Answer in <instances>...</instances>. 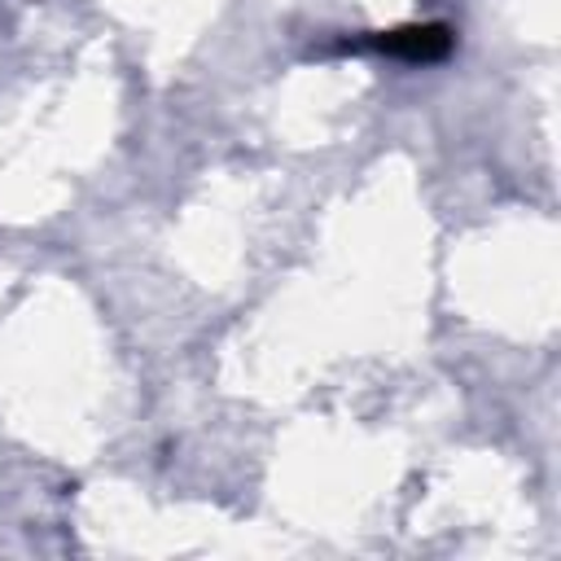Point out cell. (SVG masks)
<instances>
[{
  "label": "cell",
  "mask_w": 561,
  "mask_h": 561,
  "mask_svg": "<svg viewBox=\"0 0 561 561\" xmlns=\"http://www.w3.org/2000/svg\"><path fill=\"white\" fill-rule=\"evenodd\" d=\"M342 48H373L386 57H403V61H443L451 53V31L443 22H421V26H399V31H373L364 39H346Z\"/></svg>",
  "instance_id": "6da1fadb"
}]
</instances>
